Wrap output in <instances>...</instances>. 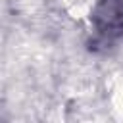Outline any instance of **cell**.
I'll return each instance as SVG.
<instances>
[{
  "label": "cell",
  "instance_id": "6da1fadb",
  "mask_svg": "<svg viewBox=\"0 0 123 123\" xmlns=\"http://www.w3.org/2000/svg\"><path fill=\"white\" fill-rule=\"evenodd\" d=\"M90 23L104 42L123 37V0H98L90 12Z\"/></svg>",
  "mask_w": 123,
  "mask_h": 123
}]
</instances>
